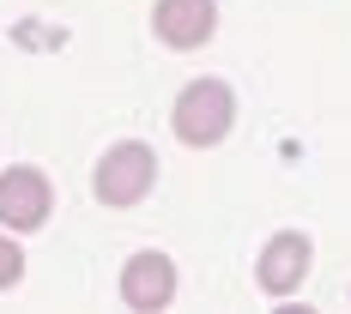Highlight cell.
Masks as SVG:
<instances>
[{
	"label": "cell",
	"instance_id": "cell-1",
	"mask_svg": "<svg viewBox=\"0 0 351 314\" xmlns=\"http://www.w3.org/2000/svg\"><path fill=\"white\" fill-rule=\"evenodd\" d=\"M230 121H237V97H230V85L224 79H194L170 109V127L182 145H194V151H206L230 133Z\"/></svg>",
	"mask_w": 351,
	"mask_h": 314
},
{
	"label": "cell",
	"instance_id": "cell-2",
	"mask_svg": "<svg viewBox=\"0 0 351 314\" xmlns=\"http://www.w3.org/2000/svg\"><path fill=\"white\" fill-rule=\"evenodd\" d=\"M152 181H158L152 145L121 140V145H109V151H104V163H97V175H91V194H97L104 206L128 211V206H140L145 194H152Z\"/></svg>",
	"mask_w": 351,
	"mask_h": 314
},
{
	"label": "cell",
	"instance_id": "cell-3",
	"mask_svg": "<svg viewBox=\"0 0 351 314\" xmlns=\"http://www.w3.org/2000/svg\"><path fill=\"white\" fill-rule=\"evenodd\" d=\"M49 211H55V187H49L43 170L25 163V170L0 175V224H6V230H43Z\"/></svg>",
	"mask_w": 351,
	"mask_h": 314
},
{
	"label": "cell",
	"instance_id": "cell-4",
	"mask_svg": "<svg viewBox=\"0 0 351 314\" xmlns=\"http://www.w3.org/2000/svg\"><path fill=\"white\" fill-rule=\"evenodd\" d=\"M309 236L303 230H285L273 242L261 248V266H254V284L267 290V296H297V284L309 278Z\"/></svg>",
	"mask_w": 351,
	"mask_h": 314
},
{
	"label": "cell",
	"instance_id": "cell-5",
	"mask_svg": "<svg viewBox=\"0 0 351 314\" xmlns=\"http://www.w3.org/2000/svg\"><path fill=\"white\" fill-rule=\"evenodd\" d=\"M152 31H158L164 49H200L218 31V6L212 0H158L152 6Z\"/></svg>",
	"mask_w": 351,
	"mask_h": 314
},
{
	"label": "cell",
	"instance_id": "cell-6",
	"mask_svg": "<svg viewBox=\"0 0 351 314\" xmlns=\"http://www.w3.org/2000/svg\"><path fill=\"white\" fill-rule=\"evenodd\" d=\"M170 296H176V260H164V254H134L128 266H121V302L128 309H140V314H158V309H170Z\"/></svg>",
	"mask_w": 351,
	"mask_h": 314
},
{
	"label": "cell",
	"instance_id": "cell-7",
	"mask_svg": "<svg viewBox=\"0 0 351 314\" xmlns=\"http://www.w3.org/2000/svg\"><path fill=\"white\" fill-rule=\"evenodd\" d=\"M19 278H25V254H19L12 236H0V290H12Z\"/></svg>",
	"mask_w": 351,
	"mask_h": 314
}]
</instances>
